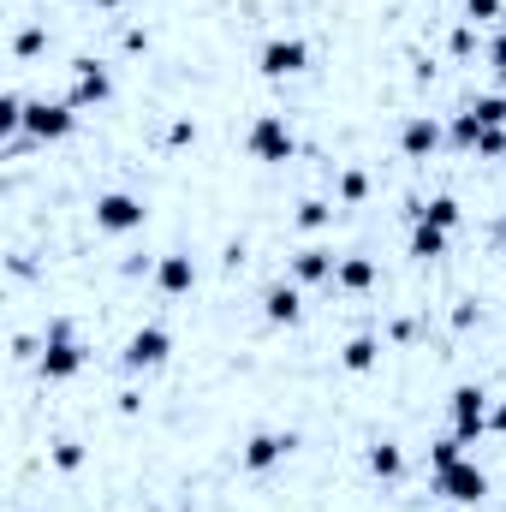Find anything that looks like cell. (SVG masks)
I'll use <instances>...</instances> for the list:
<instances>
[{
	"label": "cell",
	"instance_id": "6da1fadb",
	"mask_svg": "<svg viewBox=\"0 0 506 512\" xmlns=\"http://www.w3.org/2000/svg\"><path fill=\"white\" fill-rule=\"evenodd\" d=\"M84 364H90V346L78 340L72 316H48V328H42V358H36V376H42V382H72V376H84Z\"/></svg>",
	"mask_w": 506,
	"mask_h": 512
},
{
	"label": "cell",
	"instance_id": "7a4b0ae2",
	"mask_svg": "<svg viewBox=\"0 0 506 512\" xmlns=\"http://www.w3.org/2000/svg\"><path fill=\"white\" fill-rule=\"evenodd\" d=\"M489 387L483 382H459L447 393V423H453V435L465 441V447H477L483 435H489Z\"/></svg>",
	"mask_w": 506,
	"mask_h": 512
},
{
	"label": "cell",
	"instance_id": "3957f363",
	"mask_svg": "<svg viewBox=\"0 0 506 512\" xmlns=\"http://www.w3.org/2000/svg\"><path fill=\"white\" fill-rule=\"evenodd\" d=\"M245 155L262 161V167H286L298 155V137L286 126V114H256L251 126H245Z\"/></svg>",
	"mask_w": 506,
	"mask_h": 512
},
{
	"label": "cell",
	"instance_id": "277c9868",
	"mask_svg": "<svg viewBox=\"0 0 506 512\" xmlns=\"http://www.w3.org/2000/svg\"><path fill=\"white\" fill-rule=\"evenodd\" d=\"M292 453H298V435H292V429H251L245 447H239V471H245V477H268V471H280Z\"/></svg>",
	"mask_w": 506,
	"mask_h": 512
},
{
	"label": "cell",
	"instance_id": "5b68a950",
	"mask_svg": "<svg viewBox=\"0 0 506 512\" xmlns=\"http://www.w3.org/2000/svg\"><path fill=\"white\" fill-rule=\"evenodd\" d=\"M90 221H96V233H114V239H126V233H143V221H149V203H143L137 191H102V197L90 203Z\"/></svg>",
	"mask_w": 506,
	"mask_h": 512
},
{
	"label": "cell",
	"instance_id": "8992f818",
	"mask_svg": "<svg viewBox=\"0 0 506 512\" xmlns=\"http://www.w3.org/2000/svg\"><path fill=\"white\" fill-rule=\"evenodd\" d=\"M167 358H173V334H167L161 322L131 328L126 346H120V370H126V376H149V370H161Z\"/></svg>",
	"mask_w": 506,
	"mask_h": 512
},
{
	"label": "cell",
	"instance_id": "52a82bcc",
	"mask_svg": "<svg viewBox=\"0 0 506 512\" xmlns=\"http://www.w3.org/2000/svg\"><path fill=\"white\" fill-rule=\"evenodd\" d=\"M298 72H310V42H304V36H268V42L256 48V78L286 84V78H298Z\"/></svg>",
	"mask_w": 506,
	"mask_h": 512
},
{
	"label": "cell",
	"instance_id": "ba28073f",
	"mask_svg": "<svg viewBox=\"0 0 506 512\" xmlns=\"http://www.w3.org/2000/svg\"><path fill=\"white\" fill-rule=\"evenodd\" d=\"M66 72H72V90H66V102H72L78 114H90V108H108V102H114V72H108L96 54H78Z\"/></svg>",
	"mask_w": 506,
	"mask_h": 512
},
{
	"label": "cell",
	"instance_id": "9c48e42d",
	"mask_svg": "<svg viewBox=\"0 0 506 512\" xmlns=\"http://www.w3.org/2000/svg\"><path fill=\"white\" fill-rule=\"evenodd\" d=\"M435 495L453 501V507H483V501H489V471H483L477 459H459V465L435 471Z\"/></svg>",
	"mask_w": 506,
	"mask_h": 512
},
{
	"label": "cell",
	"instance_id": "30bf717a",
	"mask_svg": "<svg viewBox=\"0 0 506 512\" xmlns=\"http://www.w3.org/2000/svg\"><path fill=\"white\" fill-rule=\"evenodd\" d=\"M72 131H78V108H72V102L36 96V102L24 108V137H30V143H66Z\"/></svg>",
	"mask_w": 506,
	"mask_h": 512
},
{
	"label": "cell",
	"instance_id": "8fae6325",
	"mask_svg": "<svg viewBox=\"0 0 506 512\" xmlns=\"http://www.w3.org/2000/svg\"><path fill=\"white\" fill-rule=\"evenodd\" d=\"M149 280H155L161 298H191V292H197V256L191 251H161L155 268H149Z\"/></svg>",
	"mask_w": 506,
	"mask_h": 512
},
{
	"label": "cell",
	"instance_id": "7c38bea8",
	"mask_svg": "<svg viewBox=\"0 0 506 512\" xmlns=\"http://www.w3.org/2000/svg\"><path fill=\"white\" fill-rule=\"evenodd\" d=\"M441 143H447V126H441L435 114H405V120H399V155H405V161H429Z\"/></svg>",
	"mask_w": 506,
	"mask_h": 512
},
{
	"label": "cell",
	"instance_id": "4fadbf2b",
	"mask_svg": "<svg viewBox=\"0 0 506 512\" xmlns=\"http://www.w3.org/2000/svg\"><path fill=\"white\" fill-rule=\"evenodd\" d=\"M334 268H340L334 245H304L286 262V280H298V286H334Z\"/></svg>",
	"mask_w": 506,
	"mask_h": 512
},
{
	"label": "cell",
	"instance_id": "5bb4252c",
	"mask_svg": "<svg viewBox=\"0 0 506 512\" xmlns=\"http://www.w3.org/2000/svg\"><path fill=\"white\" fill-rule=\"evenodd\" d=\"M411 221H429V227H441V233H459L465 227V203L453 197V191H435V197H411V209H405Z\"/></svg>",
	"mask_w": 506,
	"mask_h": 512
},
{
	"label": "cell",
	"instance_id": "9a60e30c",
	"mask_svg": "<svg viewBox=\"0 0 506 512\" xmlns=\"http://www.w3.org/2000/svg\"><path fill=\"white\" fill-rule=\"evenodd\" d=\"M304 316V286L298 280H274L268 292H262V322L268 328H292Z\"/></svg>",
	"mask_w": 506,
	"mask_h": 512
},
{
	"label": "cell",
	"instance_id": "2e32d148",
	"mask_svg": "<svg viewBox=\"0 0 506 512\" xmlns=\"http://www.w3.org/2000/svg\"><path fill=\"white\" fill-rule=\"evenodd\" d=\"M376 280H381V268H376V256H364V251H346V256H340V268H334V286H340V292H352V298H358V292H370Z\"/></svg>",
	"mask_w": 506,
	"mask_h": 512
},
{
	"label": "cell",
	"instance_id": "e0dca14e",
	"mask_svg": "<svg viewBox=\"0 0 506 512\" xmlns=\"http://www.w3.org/2000/svg\"><path fill=\"white\" fill-rule=\"evenodd\" d=\"M364 465H370L376 483H399V477H405V447H399L393 435H381V441L364 447Z\"/></svg>",
	"mask_w": 506,
	"mask_h": 512
},
{
	"label": "cell",
	"instance_id": "ac0fdd59",
	"mask_svg": "<svg viewBox=\"0 0 506 512\" xmlns=\"http://www.w3.org/2000/svg\"><path fill=\"white\" fill-rule=\"evenodd\" d=\"M381 352H387L381 334H352V340L340 346V370H346V376H370L381 364Z\"/></svg>",
	"mask_w": 506,
	"mask_h": 512
},
{
	"label": "cell",
	"instance_id": "d6986e66",
	"mask_svg": "<svg viewBox=\"0 0 506 512\" xmlns=\"http://www.w3.org/2000/svg\"><path fill=\"white\" fill-rule=\"evenodd\" d=\"M447 239H453V233H441V227H429V221H411L405 256H411V262H441V256H447Z\"/></svg>",
	"mask_w": 506,
	"mask_h": 512
},
{
	"label": "cell",
	"instance_id": "ffe728a7",
	"mask_svg": "<svg viewBox=\"0 0 506 512\" xmlns=\"http://www.w3.org/2000/svg\"><path fill=\"white\" fill-rule=\"evenodd\" d=\"M334 215H340V203H334V197H304V203L292 209V227H298V233H328V227H334Z\"/></svg>",
	"mask_w": 506,
	"mask_h": 512
},
{
	"label": "cell",
	"instance_id": "44dd1931",
	"mask_svg": "<svg viewBox=\"0 0 506 512\" xmlns=\"http://www.w3.org/2000/svg\"><path fill=\"white\" fill-rule=\"evenodd\" d=\"M334 203L340 209H364L370 203V173L352 161V167H340V179H334Z\"/></svg>",
	"mask_w": 506,
	"mask_h": 512
},
{
	"label": "cell",
	"instance_id": "7402d4cb",
	"mask_svg": "<svg viewBox=\"0 0 506 512\" xmlns=\"http://www.w3.org/2000/svg\"><path fill=\"white\" fill-rule=\"evenodd\" d=\"M48 465H54L60 477H78V471L90 465V447L72 441V435H54V441H48Z\"/></svg>",
	"mask_w": 506,
	"mask_h": 512
},
{
	"label": "cell",
	"instance_id": "603a6c76",
	"mask_svg": "<svg viewBox=\"0 0 506 512\" xmlns=\"http://www.w3.org/2000/svg\"><path fill=\"white\" fill-rule=\"evenodd\" d=\"M423 453H429V477H435V471H447V465H459V459H465V441L447 429V435H435Z\"/></svg>",
	"mask_w": 506,
	"mask_h": 512
},
{
	"label": "cell",
	"instance_id": "cb8c5ba5",
	"mask_svg": "<svg viewBox=\"0 0 506 512\" xmlns=\"http://www.w3.org/2000/svg\"><path fill=\"white\" fill-rule=\"evenodd\" d=\"M477 137H483V120H477L471 108L447 120V143H453V149H465V155H477Z\"/></svg>",
	"mask_w": 506,
	"mask_h": 512
},
{
	"label": "cell",
	"instance_id": "d4e9b609",
	"mask_svg": "<svg viewBox=\"0 0 506 512\" xmlns=\"http://www.w3.org/2000/svg\"><path fill=\"white\" fill-rule=\"evenodd\" d=\"M48 48V24H18V36H12V60H36Z\"/></svg>",
	"mask_w": 506,
	"mask_h": 512
},
{
	"label": "cell",
	"instance_id": "484cf974",
	"mask_svg": "<svg viewBox=\"0 0 506 512\" xmlns=\"http://www.w3.org/2000/svg\"><path fill=\"white\" fill-rule=\"evenodd\" d=\"M471 114H477L483 126H506V96H501V90H489V96H477V102H471Z\"/></svg>",
	"mask_w": 506,
	"mask_h": 512
},
{
	"label": "cell",
	"instance_id": "4316f807",
	"mask_svg": "<svg viewBox=\"0 0 506 512\" xmlns=\"http://www.w3.org/2000/svg\"><path fill=\"white\" fill-rule=\"evenodd\" d=\"M506 0H465V24H501Z\"/></svg>",
	"mask_w": 506,
	"mask_h": 512
},
{
	"label": "cell",
	"instance_id": "83f0119b",
	"mask_svg": "<svg viewBox=\"0 0 506 512\" xmlns=\"http://www.w3.org/2000/svg\"><path fill=\"white\" fill-rule=\"evenodd\" d=\"M506 155V126H483L477 137V161H501Z\"/></svg>",
	"mask_w": 506,
	"mask_h": 512
},
{
	"label": "cell",
	"instance_id": "f1b7e54d",
	"mask_svg": "<svg viewBox=\"0 0 506 512\" xmlns=\"http://www.w3.org/2000/svg\"><path fill=\"white\" fill-rule=\"evenodd\" d=\"M185 143H197V120H191V114L167 120V149H185Z\"/></svg>",
	"mask_w": 506,
	"mask_h": 512
},
{
	"label": "cell",
	"instance_id": "f546056e",
	"mask_svg": "<svg viewBox=\"0 0 506 512\" xmlns=\"http://www.w3.org/2000/svg\"><path fill=\"white\" fill-rule=\"evenodd\" d=\"M447 48H453L459 60H471V48H477V24H465V18H459V24H453V36H447Z\"/></svg>",
	"mask_w": 506,
	"mask_h": 512
},
{
	"label": "cell",
	"instance_id": "4dcf8cb0",
	"mask_svg": "<svg viewBox=\"0 0 506 512\" xmlns=\"http://www.w3.org/2000/svg\"><path fill=\"white\" fill-rule=\"evenodd\" d=\"M114 411H120V417H143V387H126V393H114Z\"/></svg>",
	"mask_w": 506,
	"mask_h": 512
},
{
	"label": "cell",
	"instance_id": "1f68e13d",
	"mask_svg": "<svg viewBox=\"0 0 506 512\" xmlns=\"http://www.w3.org/2000/svg\"><path fill=\"white\" fill-rule=\"evenodd\" d=\"M483 322V310H477V298H465V304H453V328L465 334V328H477Z\"/></svg>",
	"mask_w": 506,
	"mask_h": 512
},
{
	"label": "cell",
	"instance_id": "d6a6232c",
	"mask_svg": "<svg viewBox=\"0 0 506 512\" xmlns=\"http://www.w3.org/2000/svg\"><path fill=\"white\" fill-rule=\"evenodd\" d=\"M30 358H42L36 340H30V334H12V364H30Z\"/></svg>",
	"mask_w": 506,
	"mask_h": 512
},
{
	"label": "cell",
	"instance_id": "836d02e7",
	"mask_svg": "<svg viewBox=\"0 0 506 512\" xmlns=\"http://www.w3.org/2000/svg\"><path fill=\"white\" fill-rule=\"evenodd\" d=\"M489 66H495V72L506 66V30H495V42H489Z\"/></svg>",
	"mask_w": 506,
	"mask_h": 512
},
{
	"label": "cell",
	"instance_id": "e575fe53",
	"mask_svg": "<svg viewBox=\"0 0 506 512\" xmlns=\"http://www.w3.org/2000/svg\"><path fill=\"white\" fill-rule=\"evenodd\" d=\"M489 435H506V399L489 405Z\"/></svg>",
	"mask_w": 506,
	"mask_h": 512
},
{
	"label": "cell",
	"instance_id": "d590c367",
	"mask_svg": "<svg viewBox=\"0 0 506 512\" xmlns=\"http://www.w3.org/2000/svg\"><path fill=\"white\" fill-rule=\"evenodd\" d=\"M90 6H102V12H120V6H126V0H90Z\"/></svg>",
	"mask_w": 506,
	"mask_h": 512
},
{
	"label": "cell",
	"instance_id": "8d00e7d4",
	"mask_svg": "<svg viewBox=\"0 0 506 512\" xmlns=\"http://www.w3.org/2000/svg\"><path fill=\"white\" fill-rule=\"evenodd\" d=\"M495 78H501V96H506V66H501V72H495Z\"/></svg>",
	"mask_w": 506,
	"mask_h": 512
},
{
	"label": "cell",
	"instance_id": "74e56055",
	"mask_svg": "<svg viewBox=\"0 0 506 512\" xmlns=\"http://www.w3.org/2000/svg\"><path fill=\"white\" fill-rule=\"evenodd\" d=\"M143 512H173V507H143Z\"/></svg>",
	"mask_w": 506,
	"mask_h": 512
},
{
	"label": "cell",
	"instance_id": "f35d334b",
	"mask_svg": "<svg viewBox=\"0 0 506 512\" xmlns=\"http://www.w3.org/2000/svg\"><path fill=\"white\" fill-rule=\"evenodd\" d=\"M501 256H506V233H501Z\"/></svg>",
	"mask_w": 506,
	"mask_h": 512
}]
</instances>
